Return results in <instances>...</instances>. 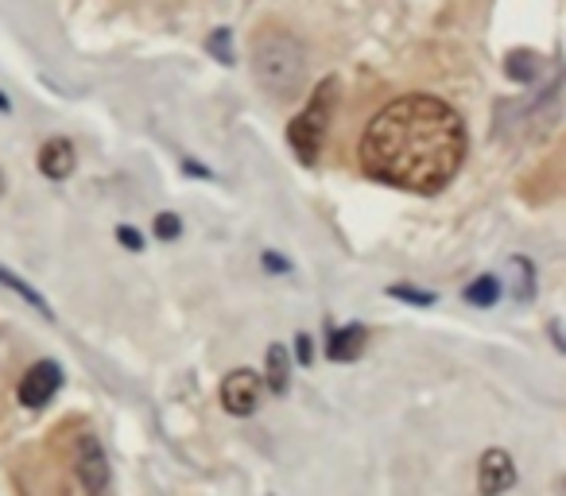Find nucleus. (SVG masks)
<instances>
[{
	"mask_svg": "<svg viewBox=\"0 0 566 496\" xmlns=\"http://www.w3.org/2000/svg\"><path fill=\"white\" fill-rule=\"evenodd\" d=\"M117 241L125 244V249H133V253H140V249H144V236L136 233L133 225H117Z\"/></svg>",
	"mask_w": 566,
	"mask_h": 496,
	"instance_id": "a211bd4d",
	"label": "nucleus"
},
{
	"mask_svg": "<svg viewBox=\"0 0 566 496\" xmlns=\"http://www.w3.org/2000/svg\"><path fill=\"white\" fill-rule=\"evenodd\" d=\"M264 268H268V272H287V268H292V264L280 261V256H275V253H264Z\"/></svg>",
	"mask_w": 566,
	"mask_h": 496,
	"instance_id": "aec40b11",
	"label": "nucleus"
},
{
	"mask_svg": "<svg viewBox=\"0 0 566 496\" xmlns=\"http://www.w3.org/2000/svg\"><path fill=\"white\" fill-rule=\"evenodd\" d=\"M59 388H63V369H59L55 361H40L20 380V403H24V408H48Z\"/></svg>",
	"mask_w": 566,
	"mask_h": 496,
	"instance_id": "0eeeda50",
	"label": "nucleus"
},
{
	"mask_svg": "<svg viewBox=\"0 0 566 496\" xmlns=\"http://www.w3.org/2000/svg\"><path fill=\"white\" fill-rule=\"evenodd\" d=\"M331 105H334V82H323L318 94L307 102V109L287 125V144H292V151L300 156V163L311 167L323 156L326 128H331Z\"/></svg>",
	"mask_w": 566,
	"mask_h": 496,
	"instance_id": "7ed1b4c3",
	"label": "nucleus"
},
{
	"mask_svg": "<svg viewBox=\"0 0 566 496\" xmlns=\"http://www.w3.org/2000/svg\"><path fill=\"white\" fill-rule=\"evenodd\" d=\"M392 299H403V303H416V307H434V292H419V287H408V284H396L388 287Z\"/></svg>",
	"mask_w": 566,
	"mask_h": 496,
	"instance_id": "2eb2a0df",
	"label": "nucleus"
},
{
	"mask_svg": "<svg viewBox=\"0 0 566 496\" xmlns=\"http://www.w3.org/2000/svg\"><path fill=\"white\" fill-rule=\"evenodd\" d=\"M287 384H292V357H287V346H272L268 349V388L272 395H287Z\"/></svg>",
	"mask_w": 566,
	"mask_h": 496,
	"instance_id": "9b49d317",
	"label": "nucleus"
},
{
	"mask_svg": "<svg viewBox=\"0 0 566 496\" xmlns=\"http://www.w3.org/2000/svg\"><path fill=\"white\" fill-rule=\"evenodd\" d=\"M210 51L218 55V63H226V66L233 63V51H229V32H226V28L210 35Z\"/></svg>",
	"mask_w": 566,
	"mask_h": 496,
	"instance_id": "f3484780",
	"label": "nucleus"
},
{
	"mask_svg": "<svg viewBox=\"0 0 566 496\" xmlns=\"http://www.w3.org/2000/svg\"><path fill=\"white\" fill-rule=\"evenodd\" d=\"M361 171L411 194H439L465 159V125L442 97L403 94L365 125Z\"/></svg>",
	"mask_w": 566,
	"mask_h": 496,
	"instance_id": "f257e3e1",
	"label": "nucleus"
},
{
	"mask_svg": "<svg viewBox=\"0 0 566 496\" xmlns=\"http://www.w3.org/2000/svg\"><path fill=\"white\" fill-rule=\"evenodd\" d=\"M179 233H182V221L175 218V213H159V218H156V236H159V241H175Z\"/></svg>",
	"mask_w": 566,
	"mask_h": 496,
	"instance_id": "dca6fc26",
	"label": "nucleus"
},
{
	"mask_svg": "<svg viewBox=\"0 0 566 496\" xmlns=\"http://www.w3.org/2000/svg\"><path fill=\"white\" fill-rule=\"evenodd\" d=\"M40 171L48 175V179H55V182L71 179V171H74V144L63 140V136H55V140L43 144V148H40Z\"/></svg>",
	"mask_w": 566,
	"mask_h": 496,
	"instance_id": "6e6552de",
	"label": "nucleus"
},
{
	"mask_svg": "<svg viewBox=\"0 0 566 496\" xmlns=\"http://www.w3.org/2000/svg\"><path fill=\"white\" fill-rule=\"evenodd\" d=\"M516 485V462L509 450H485L478 462V493L481 496H504Z\"/></svg>",
	"mask_w": 566,
	"mask_h": 496,
	"instance_id": "423d86ee",
	"label": "nucleus"
},
{
	"mask_svg": "<svg viewBox=\"0 0 566 496\" xmlns=\"http://www.w3.org/2000/svg\"><path fill=\"white\" fill-rule=\"evenodd\" d=\"M504 287H509L512 299L527 303L535 295V268L532 261H524V256H512L509 261V272H504Z\"/></svg>",
	"mask_w": 566,
	"mask_h": 496,
	"instance_id": "9d476101",
	"label": "nucleus"
},
{
	"mask_svg": "<svg viewBox=\"0 0 566 496\" xmlns=\"http://www.w3.org/2000/svg\"><path fill=\"white\" fill-rule=\"evenodd\" d=\"M0 187H4V175H0Z\"/></svg>",
	"mask_w": 566,
	"mask_h": 496,
	"instance_id": "412c9836",
	"label": "nucleus"
},
{
	"mask_svg": "<svg viewBox=\"0 0 566 496\" xmlns=\"http://www.w3.org/2000/svg\"><path fill=\"white\" fill-rule=\"evenodd\" d=\"M0 287H9V292H17V295H20V299H24V303H32V307H35V310H40V315H48V318H51V315H55V310H51V307H48V299H43V295H40V292H35V287H28V284H24V279H20V276H17V272H9V268H0Z\"/></svg>",
	"mask_w": 566,
	"mask_h": 496,
	"instance_id": "f8f14e48",
	"label": "nucleus"
},
{
	"mask_svg": "<svg viewBox=\"0 0 566 496\" xmlns=\"http://www.w3.org/2000/svg\"><path fill=\"white\" fill-rule=\"evenodd\" d=\"M252 78L264 94L295 97L307 82V51L300 35L280 24H264L252 32Z\"/></svg>",
	"mask_w": 566,
	"mask_h": 496,
	"instance_id": "f03ea898",
	"label": "nucleus"
},
{
	"mask_svg": "<svg viewBox=\"0 0 566 496\" xmlns=\"http://www.w3.org/2000/svg\"><path fill=\"white\" fill-rule=\"evenodd\" d=\"M496 299H501V279L496 276H481L465 287V303H473V307H493Z\"/></svg>",
	"mask_w": 566,
	"mask_h": 496,
	"instance_id": "ddd939ff",
	"label": "nucleus"
},
{
	"mask_svg": "<svg viewBox=\"0 0 566 496\" xmlns=\"http://www.w3.org/2000/svg\"><path fill=\"white\" fill-rule=\"evenodd\" d=\"M504 74L516 82H532L535 78V59L527 55V51H516V55H509V63H504Z\"/></svg>",
	"mask_w": 566,
	"mask_h": 496,
	"instance_id": "4468645a",
	"label": "nucleus"
},
{
	"mask_svg": "<svg viewBox=\"0 0 566 496\" xmlns=\"http://www.w3.org/2000/svg\"><path fill=\"white\" fill-rule=\"evenodd\" d=\"M260 392H264V380H260V372L237 369V372H229V377L221 380V408H226L229 415L244 419V415H252V411L260 408Z\"/></svg>",
	"mask_w": 566,
	"mask_h": 496,
	"instance_id": "20e7f679",
	"label": "nucleus"
},
{
	"mask_svg": "<svg viewBox=\"0 0 566 496\" xmlns=\"http://www.w3.org/2000/svg\"><path fill=\"white\" fill-rule=\"evenodd\" d=\"M365 349V326H346V330H334L331 341H326V357L331 361H354Z\"/></svg>",
	"mask_w": 566,
	"mask_h": 496,
	"instance_id": "1a4fd4ad",
	"label": "nucleus"
},
{
	"mask_svg": "<svg viewBox=\"0 0 566 496\" xmlns=\"http://www.w3.org/2000/svg\"><path fill=\"white\" fill-rule=\"evenodd\" d=\"M295 349H300V361H303V365H311L315 349H311V338H307V334H300V338H295Z\"/></svg>",
	"mask_w": 566,
	"mask_h": 496,
	"instance_id": "6ab92c4d",
	"label": "nucleus"
},
{
	"mask_svg": "<svg viewBox=\"0 0 566 496\" xmlns=\"http://www.w3.org/2000/svg\"><path fill=\"white\" fill-rule=\"evenodd\" d=\"M74 473H78L82 488L90 496H102L109 485V462H105V450L94 434H82L78 439V454H74Z\"/></svg>",
	"mask_w": 566,
	"mask_h": 496,
	"instance_id": "39448f33",
	"label": "nucleus"
}]
</instances>
